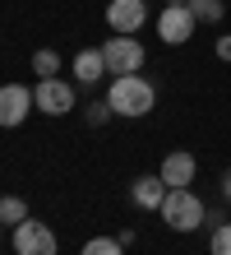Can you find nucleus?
Here are the masks:
<instances>
[{
	"mask_svg": "<svg viewBox=\"0 0 231 255\" xmlns=\"http://www.w3.org/2000/svg\"><path fill=\"white\" fill-rule=\"evenodd\" d=\"M28 218V200L23 195H0V228H19Z\"/></svg>",
	"mask_w": 231,
	"mask_h": 255,
	"instance_id": "f8f14e48",
	"label": "nucleus"
},
{
	"mask_svg": "<svg viewBox=\"0 0 231 255\" xmlns=\"http://www.w3.org/2000/svg\"><path fill=\"white\" fill-rule=\"evenodd\" d=\"M102 74H106V56H102V47H97V51H79V56H74V79H79V84L92 88Z\"/></svg>",
	"mask_w": 231,
	"mask_h": 255,
	"instance_id": "9b49d317",
	"label": "nucleus"
},
{
	"mask_svg": "<svg viewBox=\"0 0 231 255\" xmlns=\"http://www.w3.org/2000/svg\"><path fill=\"white\" fill-rule=\"evenodd\" d=\"M130 200H134V209H144V214H157L162 200H166V181H162L157 172L134 176V181H130Z\"/></svg>",
	"mask_w": 231,
	"mask_h": 255,
	"instance_id": "9d476101",
	"label": "nucleus"
},
{
	"mask_svg": "<svg viewBox=\"0 0 231 255\" xmlns=\"http://www.w3.org/2000/svg\"><path fill=\"white\" fill-rule=\"evenodd\" d=\"M33 74H37V79H56V74H60V51H51V47L33 51Z\"/></svg>",
	"mask_w": 231,
	"mask_h": 255,
	"instance_id": "ddd939ff",
	"label": "nucleus"
},
{
	"mask_svg": "<svg viewBox=\"0 0 231 255\" xmlns=\"http://www.w3.org/2000/svg\"><path fill=\"white\" fill-rule=\"evenodd\" d=\"M33 102H37V112H46V116H65V112H74V84H65L60 74H56V79H37Z\"/></svg>",
	"mask_w": 231,
	"mask_h": 255,
	"instance_id": "423d86ee",
	"label": "nucleus"
},
{
	"mask_svg": "<svg viewBox=\"0 0 231 255\" xmlns=\"http://www.w3.org/2000/svg\"><path fill=\"white\" fill-rule=\"evenodd\" d=\"M194 172H199V158L190 153V148H176V153H166V158H162V167H157V176L166 181V190L190 186V181H194Z\"/></svg>",
	"mask_w": 231,
	"mask_h": 255,
	"instance_id": "1a4fd4ad",
	"label": "nucleus"
},
{
	"mask_svg": "<svg viewBox=\"0 0 231 255\" xmlns=\"http://www.w3.org/2000/svg\"><path fill=\"white\" fill-rule=\"evenodd\" d=\"M102 56H106V74H139L148 61V51H144V42L139 37H125V33H116V37H106L102 42Z\"/></svg>",
	"mask_w": 231,
	"mask_h": 255,
	"instance_id": "7ed1b4c3",
	"label": "nucleus"
},
{
	"mask_svg": "<svg viewBox=\"0 0 231 255\" xmlns=\"http://www.w3.org/2000/svg\"><path fill=\"white\" fill-rule=\"evenodd\" d=\"M144 23H148V0H111V5H106V28H111V33L134 37Z\"/></svg>",
	"mask_w": 231,
	"mask_h": 255,
	"instance_id": "6e6552de",
	"label": "nucleus"
},
{
	"mask_svg": "<svg viewBox=\"0 0 231 255\" xmlns=\"http://www.w3.org/2000/svg\"><path fill=\"white\" fill-rule=\"evenodd\" d=\"M83 116H88V126H106V121H111V116H116V112H111V102H106V98H102V102H97V98H92Z\"/></svg>",
	"mask_w": 231,
	"mask_h": 255,
	"instance_id": "f3484780",
	"label": "nucleus"
},
{
	"mask_svg": "<svg viewBox=\"0 0 231 255\" xmlns=\"http://www.w3.org/2000/svg\"><path fill=\"white\" fill-rule=\"evenodd\" d=\"M208 251H213V255H231V223H218V228H213Z\"/></svg>",
	"mask_w": 231,
	"mask_h": 255,
	"instance_id": "dca6fc26",
	"label": "nucleus"
},
{
	"mask_svg": "<svg viewBox=\"0 0 231 255\" xmlns=\"http://www.w3.org/2000/svg\"><path fill=\"white\" fill-rule=\"evenodd\" d=\"M194 28H199V19H194L190 5H162V14H157V37L166 42V47H185V42L194 37Z\"/></svg>",
	"mask_w": 231,
	"mask_h": 255,
	"instance_id": "20e7f679",
	"label": "nucleus"
},
{
	"mask_svg": "<svg viewBox=\"0 0 231 255\" xmlns=\"http://www.w3.org/2000/svg\"><path fill=\"white\" fill-rule=\"evenodd\" d=\"M222 200H227V204H231V167H227V172H222Z\"/></svg>",
	"mask_w": 231,
	"mask_h": 255,
	"instance_id": "6ab92c4d",
	"label": "nucleus"
},
{
	"mask_svg": "<svg viewBox=\"0 0 231 255\" xmlns=\"http://www.w3.org/2000/svg\"><path fill=\"white\" fill-rule=\"evenodd\" d=\"M162 223L171 232H194V228H204V200L190 190V186H176V190H166V200H162Z\"/></svg>",
	"mask_w": 231,
	"mask_h": 255,
	"instance_id": "f03ea898",
	"label": "nucleus"
},
{
	"mask_svg": "<svg viewBox=\"0 0 231 255\" xmlns=\"http://www.w3.org/2000/svg\"><path fill=\"white\" fill-rule=\"evenodd\" d=\"M79 255H125V246H120L116 237H92V242H83Z\"/></svg>",
	"mask_w": 231,
	"mask_h": 255,
	"instance_id": "2eb2a0df",
	"label": "nucleus"
},
{
	"mask_svg": "<svg viewBox=\"0 0 231 255\" xmlns=\"http://www.w3.org/2000/svg\"><path fill=\"white\" fill-rule=\"evenodd\" d=\"M33 107H37V102H33V88H23V84H0V126H5V130L23 126Z\"/></svg>",
	"mask_w": 231,
	"mask_h": 255,
	"instance_id": "0eeeda50",
	"label": "nucleus"
},
{
	"mask_svg": "<svg viewBox=\"0 0 231 255\" xmlns=\"http://www.w3.org/2000/svg\"><path fill=\"white\" fill-rule=\"evenodd\" d=\"M60 242H56V232L46 228V223L37 218H23L19 228H14V255H56Z\"/></svg>",
	"mask_w": 231,
	"mask_h": 255,
	"instance_id": "39448f33",
	"label": "nucleus"
},
{
	"mask_svg": "<svg viewBox=\"0 0 231 255\" xmlns=\"http://www.w3.org/2000/svg\"><path fill=\"white\" fill-rule=\"evenodd\" d=\"M190 9H194L199 23H222V14H227L222 0H190Z\"/></svg>",
	"mask_w": 231,
	"mask_h": 255,
	"instance_id": "4468645a",
	"label": "nucleus"
},
{
	"mask_svg": "<svg viewBox=\"0 0 231 255\" xmlns=\"http://www.w3.org/2000/svg\"><path fill=\"white\" fill-rule=\"evenodd\" d=\"M166 5H190V0H166Z\"/></svg>",
	"mask_w": 231,
	"mask_h": 255,
	"instance_id": "aec40b11",
	"label": "nucleus"
},
{
	"mask_svg": "<svg viewBox=\"0 0 231 255\" xmlns=\"http://www.w3.org/2000/svg\"><path fill=\"white\" fill-rule=\"evenodd\" d=\"M218 61H231V33L218 37Z\"/></svg>",
	"mask_w": 231,
	"mask_h": 255,
	"instance_id": "a211bd4d",
	"label": "nucleus"
},
{
	"mask_svg": "<svg viewBox=\"0 0 231 255\" xmlns=\"http://www.w3.org/2000/svg\"><path fill=\"white\" fill-rule=\"evenodd\" d=\"M106 102H111L116 116L139 121V116H148L157 107V88H153V79H144V74H116L111 88H106Z\"/></svg>",
	"mask_w": 231,
	"mask_h": 255,
	"instance_id": "f257e3e1",
	"label": "nucleus"
}]
</instances>
